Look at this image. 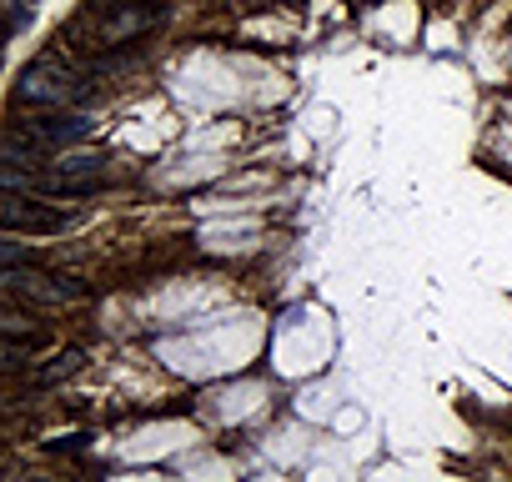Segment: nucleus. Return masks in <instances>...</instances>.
<instances>
[{
	"label": "nucleus",
	"mask_w": 512,
	"mask_h": 482,
	"mask_svg": "<svg viewBox=\"0 0 512 482\" xmlns=\"http://www.w3.org/2000/svg\"><path fill=\"white\" fill-rule=\"evenodd\" d=\"M36 191H41V196H101V191H106V176H71V171H61V176H36Z\"/></svg>",
	"instance_id": "5"
},
{
	"label": "nucleus",
	"mask_w": 512,
	"mask_h": 482,
	"mask_svg": "<svg viewBox=\"0 0 512 482\" xmlns=\"http://www.w3.org/2000/svg\"><path fill=\"white\" fill-rule=\"evenodd\" d=\"M81 367H86V352H81V347H66V352H56V357L36 372V387H61V382L76 377Z\"/></svg>",
	"instance_id": "6"
},
{
	"label": "nucleus",
	"mask_w": 512,
	"mask_h": 482,
	"mask_svg": "<svg viewBox=\"0 0 512 482\" xmlns=\"http://www.w3.org/2000/svg\"><path fill=\"white\" fill-rule=\"evenodd\" d=\"M76 96V81L56 66V56H46V61H36V66H26V76H21V86H16V101L21 106H66Z\"/></svg>",
	"instance_id": "1"
},
{
	"label": "nucleus",
	"mask_w": 512,
	"mask_h": 482,
	"mask_svg": "<svg viewBox=\"0 0 512 482\" xmlns=\"http://www.w3.org/2000/svg\"><path fill=\"white\" fill-rule=\"evenodd\" d=\"M0 282H6L11 297H31V302H46V307H66V302L86 297V287L76 277H41V272H21V267H11Z\"/></svg>",
	"instance_id": "2"
},
{
	"label": "nucleus",
	"mask_w": 512,
	"mask_h": 482,
	"mask_svg": "<svg viewBox=\"0 0 512 482\" xmlns=\"http://www.w3.org/2000/svg\"><path fill=\"white\" fill-rule=\"evenodd\" d=\"M66 226V211H51V206H31V201H21V196H11L6 201V231L16 236V231H36V236H51V231H61Z\"/></svg>",
	"instance_id": "3"
},
{
	"label": "nucleus",
	"mask_w": 512,
	"mask_h": 482,
	"mask_svg": "<svg viewBox=\"0 0 512 482\" xmlns=\"http://www.w3.org/2000/svg\"><path fill=\"white\" fill-rule=\"evenodd\" d=\"M26 6H41V0H26Z\"/></svg>",
	"instance_id": "8"
},
{
	"label": "nucleus",
	"mask_w": 512,
	"mask_h": 482,
	"mask_svg": "<svg viewBox=\"0 0 512 482\" xmlns=\"http://www.w3.org/2000/svg\"><path fill=\"white\" fill-rule=\"evenodd\" d=\"M161 21V6H136V11H116L106 26H101V41L106 46H121V41H131V36H141V31H151Z\"/></svg>",
	"instance_id": "4"
},
{
	"label": "nucleus",
	"mask_w": 512,
	"mask_h": 482,
	"mask_svg": "<svg viewBox=\"0 0 512 482\" xmlns=\"http://www.w3.org/2000/svg\"><path fill=\"white\" fill-rule=\"evenodd\" d=\"M86 442H91V432H66V437H51L46 447H51V452H81Z\"/></svg>",
	"instance_id": "7"
}]
</instances>
